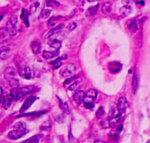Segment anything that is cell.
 Returning <instances> with one entry per match:
<instances>
[{"mask_svg": "<svg viewBox=\"0 0 150 143\" xmlns=\"http://www.w3.org/2000/svg\"><path fill=\"white\" fill-rule=\"evenodd\" d=\"M14 98L13 96H12L11 94L8 95V96H6L5 97L3 98V100H2V105H3V107L5 109H9L11 106L12 103H13V100H14Z\"/></svg>", "mask_w": 150, "mask_h": 143, "instance_id": "obj_15", "label": "cell"}, {"mask_svg": "<svg viewBox=\"0 0 150 143\" xmlns=\"http://www.w3.org/2000/svg\"><path fill=\"white\" fill-rule=\"evenodd\" d=\"M48 44L50 47L54 48V50H58L60 49V48H61L62 46L61 41H59L57 39H51V40L48 41Z\"/></svg>", "mask_w": 150, "mask_h": 143, "instance_id": "obj_20", "label": "cell"}, {"mask_svg": "<svg viewBox=\"0 0 150 143\" xmlns=\"http://www.w3.org/2000/svg\"><path fill=\"white\" fill-rule=\"evenodd\" d=\"M14 127L16 129H18V130H20V131H23V133H25L26 134V132H27V128H26V125L25 123L23 122H18L16 123V124L14 125Z\"/></svg>", "mask_w": 150, "mask_h": 143, "instance_id": "obj_25", "label": "cell"}, {"mask_svg": "<svg viewBox=\"0 0 150 143\" xmlns=\"http://www.w3.org/2000/svg\"><path fill=\"white\" fill-rule=\"evenodd\" d=\"M122 2L124 5H130L133 2V0H122Z\"/></svg>", "mask_w": 150, "mask_h": 143, "instance_id": "obj_33", "label": "cell"}, {"mask_svg": "<svg viewBox=\"0 0 150 143\" xmlns=\"http://www.w3.org/2000/svg\"><path fill=\"white\" fill-rule=\"evenodd\" d=\"M23 135H25V133H23V131H20V130L18 129H14L12 130V131H9L8 133V137L11 139H18L21 138Z\"/></svg>", "mask_w": 150, "mask_h": 143, "instance_id": "obj_10", "label": "cell"}, {"mask_svg": "<svg viewBox=\"0 0 150 143\" xmlns=\"http://www.w3.org/2000/svg\"><path fill=\"white\" fill-rule=\"evenodd\" d=\"M127 27L128 29L132 32L133 33H136L139 29V26H138L137 20L136 18H130L127 21Z\"/></svg>", "mask_w": 150, "mask_h": 143, "instance_id": "obj_11", "label": "cell"}, {"mask_svg": "<svg viewBox=\"0 0 150 143\" xmlns=\"http://www.w3.org/2000/svg\"><path fill=\"white\" fill-rule=\"evenodd\" d=\"M60 107H61L62 109L64 112H67V113H69V112H70V109H69L68 105H67V104L66 103V102L62 103L61 105H60Z\"/></svg>", "mask_w": 150, "mask_h": 143, "instance_id": "obj_32", "label": "cell"}, {"mask_svg": "<svg viewBox=\"0 0 150 143\" xmlns=\"http://www.w3.org/2000/svg\"><path fill=\"white\" fill-rule=\"evenodd\" d=\"M78 78H79L78 76H71V77H70V78H68L67 80H65L64 85V86H66V85H70L72 83H73L75 80H77Z\"/></svg>", "mask_w": 150, "mask_h": 143, "instance_id": "obj_30", "label": "cell"}, {"mask_svg": "<svg viewBox=\"0 0 150 143\" xmlns=\"http://www.w3.org/2000/svg\"><path fill=\"white\" fill-rule=\"evenodd\" d=\"M98 93L95 89H89L85 93L84 99H83V103H84L85 107L87 108L92 107L94 102H95L97 97H98Z\"/></svg>", "mask_w": 150, "mask_h": 143, "instance_id": "obj_2", "label": "cell"}, {"mask_svg": "<svg viewBox=\"0 0 150 143\" xmlns=\"http://www.w3.org/2000/svg\"><path fill=\"white\" fill-rule=\"evenodd\" d=\"M34 89H35V86H25V87L18 88H12L10 94L13 96L15 99L18 100L26 95L30 93L31 92L33 91Z\"/></svg>", "mask_w": 150, "mask_h": 143, "instance_id": "obj_1", "label": "cell"}, {"mask_svg": "<svg viewBox=\"0 0 150 143\" xmlns=\"http://www.w3.org/2000/svg\"><path fill=\"white\" fill-rule=\"evenodd\" d=\"M112 11V3L110 1H105L101 6V12L105 15H108Z\"/></svg>", "mask_w": 150, "mask_h": 143, "instance_id": "obj_16", "label": "cell"}, {"mask_svg": "<svg viewBox=\"0 0 150 143\" xmlns=\"http://www.w3.org/2000/svg\"><path fill=\"white\" fill-rule=\"evenodd\" d=\"M21 19L23 20L24 23L26 24V26H29V12L26 9H23L22 10L21 13Z\"/></svg>", "mask_w": 150, "mask_h": 143, "instance_id": "obj_26", "label": "cell"}, {"mask_svg": "<svg viewBox=\"0 0 150 143\" xmlns=\"http://www.w3.org/2000/svg\"><path fill=\"white\" fill-rule=\"evenodd\" d=\"M17 23L18 17L16 15H12L7 22L6 24V29H7L10 33V36H15L17 33Z\"/></svg>", "mask_w": 150, "mask_h": 143, "instance_id": "obj_3", "label": "cell"}, {"mask_svg": "<svg viewBox=\"0 0 150 143\" xmlns=\"http://www.w3.org/2000/svg\"><path fill=\"white\" fill-rule=\"evenodd\" d=\"M3 100V89L0 86V102H2Z\"/></svg>", "mask_w": 150, "mask_h": 143, "instance_id": "obj_35", "label": "cell"}, {"mask_svg": "<svg viewBox=\"0 0 150 143\" xmlns=\"http://www.w3.org/2000/svg\"><path fill=\"white\" fill-rule=\"evenodd\" d=\"M12 54V49L10 47L5 46L0 48V59H7Z\"/></svg>", "mask_w": 150, "mask_h": 143, "instance_id": "obj_7", "label": "cell"}, {"mask_svg": "<svg viewBox=\"0 0 150 143\" xmlns=\"http://www.w3.org/2000/svg\"><path fill=\"white\" fill-rule=\"evenodd\" d=\"M7 81V83L12 88H19V82L18 79L16 77H11V78L6 79Z\"/></svg>", "mask_w": 150, "mask_h": 143, "instance_id": "obj_22", "label": "cell"}, {"mask_svg": "<svg viewBox=\"0 0 150 143\" xmlns=\"http://www.w3.org/2000/svg\"><path fill=\"white\" fill-rule=\"evenodd\" d=\"M76 26H77V24H76V23H75V22H72V23H69L68 26H67V30H68L69 32L73 31L75 29H76Z\"/></svg>", "mask_w": 150, "mask_h": 143, "instance_id": "obj_31", "label": "cell"}, {"mask_svg": "<svg viewBox=\"0 0 150 143\" xmlns=\"http://www.w3.org/2000/svg\"><path fill=\"white\" fill-rule=\"evenodd\" d=\"M18 72L21 77L26 79V80H30L33 77V72H32V69H30V67L26 65H23L19 67L18 69Z\"/></svg>", "mask_w": 150, "mask_h": 143, "instance_id": "obj_5", "label": "cell"}, {"mask_svg": "<svg viewBox=\"0 0 150 143\" xmlns=\"http://www.w3.org/2000/svg\"><path fill=\"white\" fill-rule=\"evenodd\" d=\"M63 29H64V25H58V26H57L56 27L53 28V29L47 34L45 38H46V39H49V38L52 37L53 36H54V35H56L57 34H59L60 32H62V30Z\"/></svg>", "mask_w": 150, "mask_h": 143, "instance_id": "obj_13", "label": "cell"}, {"mask_svg": "<svg viewBox=\"0 0 150 143\" xmlns=\"http://www.w3.org/2000/svg\"><path fill=\"white\" fill-rule=\"evenodd\" d=\"M84 96H85V93L83 91V90H79V91L76 92V93L73 94V99L76 104L80 105L82 102H83Z\"/></svg>", "mask_w": 150, "mask_h": 143, "instance_id": "obj_8", "label": "cell"}, {"mask_svg": "<svg viewBox=\"0 0 150 143\" xmlns=\"http://www.w3.org/2000/svg\"><path fill=\"white\" fill-rule=\"evenodd\" d=\"M16 70L13 67H9L5 69L4 71V77L5 79L11 78V77H16Z\"/></svg>", "mask_w": 150, "mask_h": 143, "instance_id": "obj_18", "label": "cell"}, {"mask_svg": "<svg viewBox=\"0 0 150 143\" xmlns=\"http://www.w3.org/2000/svg\"><path fill=\"white\" fill-rule=\"evenodd\" d=\"M42 139V136L40 135V134H37V135L33 136V137H30L28 139L23 141V143H38Z\"/></svg>", "mask_w": 150, "mask_h": 143, "instance_id": "obj_24", "label": "cell"}, {"mask_svg": "<svg viewBox=\"0 0 150 143\" xmlns=\"http://www.w3.org/2000/svg\"><path fill=\"white\" fill-rule=\"evenodd\" d=\"M128 107V102L125 97H120L117 102V109L120 113L124 114Z\"/></svg>", "mask_w": 150, "mask_h": 143, "instance_id": "obj_6", "label": "cell"}, {"mask_svg": "<svg viewBox=\"0 0 150 143\" xmlns=\"http://www.w3.org/2000/svg\"><path fill=\"white\" fill-rule=\"evenodd\" d=\"M103 113H104L103 109V107H100L99 109H98V112H97V115H99V116H101L102 115H103Z\"/></svg>", "mask_w": 150, "mask_h": 143, "instance_id": "obj_34", "label": "cell"}, {"mask_svg": "<svg viewBox=\"0 0 150 143\" xmlns=\"http://www.w3.org/2000/svg\"><path fill=\"white\" fill-rule=\"evenodd\" d=\"M76 71V66L73 64H67L64 66L59 71V74L62 77H71Z\"/></svg>", "mask_w": 150, "mask_h": 143, "instance_id": "obj_4", "label": "cell"}, {"mask_svg": "<svg viewBox=\"0 0 150 143\" xmlns=\"http://www.w3.org/2000/svg\"><path fill=\"white\" fill-rule=\"evenodd\" d=\"M95 1H98V0H87V1H89V2H93Z\"/></svg>", "mask_w": 150, "mask_h": 143, "instance_id": "obj_36", "label": "cell"}, {"mask_svg": "<svg viewBox=\"0 0 150 143\" xmlns=\"http://www.w3.org/2000/svg\"><path fill=\"white\" fill-rule=\"evenodd\" d=\"M98 9H99V4H96V5L90 7L89 8H88L87 10H86L85 15H86V17L88 18L92 17V16L96 15V13H98Z\"/></svg>", "mask_w": 150, "mask_h": 143, "instance_id": "obj_17", "label": "cell"}, {"mask_svg": "<svg viewBox=\"0 0 150 143\" xmlns=\"http://www.w3.org/2000/svg\"><path fill=\"white\" fill-rule=\"evenodd\" d=\"M10 36V33L8 32L7 29H0V43L5 42L7 39H9Z\"/></svg>", "mask_w": 150, "mask_h": 143, "instance_id": "obj_19", "label": "cell"}, {"mask_svg": "<svg viewBox=\"0 0 150 143\" xmlns=\"http://www.w3.org/2000/svg\"><path fill=\"white\" fill-rule=\"evenodd\" d=\"M79 86H80V82L77 81V80H75L73 83H72L71 84L69 85L68 90H71V91H73V90H77V89L79 88Z\"/></svg>", "mask_w": 150, "mask_h": 143, "instance_id": "obj_29", "label": "cell"}, {"mask_svg": "<svg viewBox=\"0 0 150 143\" xmlns=\"http://www.w3.org/2000/svg\"><path fill=\"white\" fill-rule=\"evenodd\" d=\"M51 66H52L53 69H57L59 67H61L62 66V58H57V59L54 60L51 63Z\"/></svg>", "mask_w": 150, "mask_h": 143, "instance_id": "obj_27", "label": "cell"}, {"mask_svg": "<svg viewBox=\"0 0 150 143\" xmlns=\"http://www.w3.org/2000/svg\"><path fill=\"white\" fill-rule=\"evenodd\" d=\"M31 48H32V50L33 52V53L35 54H38L41 52V50H42V47L40 42H38V41H33L31 44Z\"/></svg>", "mask_w": 150, "mask_h": 143, "instance_id": "obj_21", "label": "cell"}, {"mask_svg": "<svg viewBox=\"0 0 150 143\" xmlns=\"http://www.w3.org/2000/svg\"><path fill=\"white\" fill-rule=\"evenodd\" d=\"M36 101V97L35 96H30L28 99H26V101L24 102V103L23 104V106L21 108V112H23L27 110L29 107L32 105V104Z\"/></svg>", "mask_w": 150, "mask_h": 143, "instance_id": "obj_9", "label": "cell"}, {"mask_svg": "<svg viewBox=\"0 0 150 143\" xmlns=\"http://www.w3.org/2000/svg\"><path fill=\"white\" fill-rule=\"evenodd\" d=\"M120 13L124 16H128L132 12V7L130 5H124L120 8Z\"/></svg>", "mask_w": 150, "mask_h": 143, "instance_id": "obj_23", "label": "cell"}, {"mask_svg": "<svg viewBox=\"0 0 150 143\" xmlns=\"http://www.w3.org/2000/svg\"><path fill=\"white\" fill-rule=\"evenodd\" d=\"M139 86V75L137 72L134 73L132 80V90H133V94L137 92L138 88Z\"/></svg>", "mask_w": 150, "mask_h": 143, "instance_id": "obj_12", "label": "cell"}, {"mask_svg": "<svg viewBox=\"0 0 150 143\" xmlns=\"http://www.w3.org/2000/svg\"><path fill=\"white\" fill-rule=\"evenodd\" d=\"M51 13V10L50 9H44L41 13L40 14V18L41 19H46L50 16Z\"/></svg>", "mask_w": 150, "mask_h": 143, "instance_id": "obj_28", "label": "cell"}, {"mask_svg": "<svg viewBox=\"0 0 150 143\" xmlns=\"http://www.w3.org/2000/svg\"><path fill=\"white\" fill-rule=\"evenodd\" d=\"M59 54L58 50H55L53 51H48V50H44L42 52V55L45 59H51V58H55L56 56Z\"/></svg>", "mask_w": 150, "mask_h": 143, "instance_id": "obj_14", "label": "cell"}]
</instances>
